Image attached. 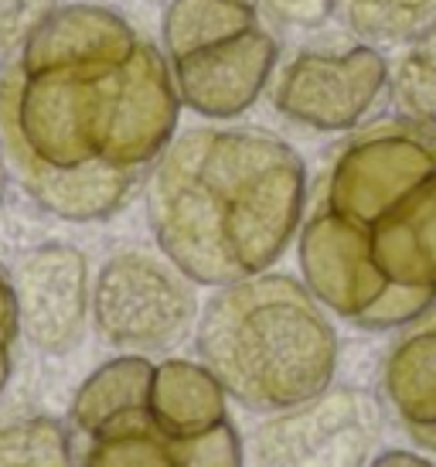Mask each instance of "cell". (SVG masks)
Listing matches in <instances>:
<instances>
[{
  "instance_id": "obj_1",
  "label": "cell",
  "mask_w": 436,
  "mask_h": 467,
  "mask_svg": "<svg viewBox=\"0 0 436 467\" xmlns=\"http://www.w3.org/2000/svg\"><path fill=\"white\" fill-rule=\"evenodd\" d=\"M178 119L161 45L99 4L55 7L0 66V154L58 219L116 215L178 137Z\"/></svg>"
},
{
  "instance_id": "obj_2",
  "label": "cell",
  "mask_w": 436,
  "mask_h": 467,
  "mask_svg": "<svg viewBox=\"0 0 436 467\" xmlns=\"http://www.w3.org/2000/svg\"><path fill=\"white\" fill-rule=\"evenodd\" d=\"M300 280L327 314L396 331L436 304V140L399 117L334 143L307 188Z\"/></svg>"
},
{
  "instance_id": "obj_3",
  "label": "cell",
  "mask_w": 436,
  "mask_h": 467,
  "mask_svg": "<svg viewBox=\"0 0 436 467\" xmlns=\"http://www.w3.org/2000/svg\"><path fill=\"white\" fill-rule=\"evenodd\" d=\"M307 188L304 157L276 133L243 123L178 133L143 184L161 256L212 290L283 260L300 233Z\"/></svg>"
},
{
  "instance_id": "obj_4",
  "label": "cell",
  "mask_w": 436,
  "mask_h": 467,
  "mask_svg": "<svg viewBox=\"0 0 436 467\" xmlns=\"http://www.w3.org/2000/svg\"><path fill=\"white\" fill-rule=\"evenodd\" d=\"M82 467H245L229 396L202 362L119 355L72 400Z\"/></svg>"
},
{
  "instance_id": "obj_5",
  "label": "cell",
  "mask_w": 436,
  "mask_h": 467,
  "mask_svg": "<svg viewBox=\"0 0 436 467\" xmlns=\"http://www.w3.org/2000/svg\"><path fill=\"white\" fill-rule=\"evenodd\" d=\"M194 351L235 406L266 416L334 386L341 345L310 286L266 270L205 300Z\"/></svg>"
},
{
  "instance_id": "obj_6",
  "label": "cell",
  "mask_w": 436,
  "mask_h": 467,
  "mask_svg": "<svg viewBox=\"0 0 436 467\" xmlns=\"http://www.w3.org/2000/svg\"><path fill=\"white\" fill-rule=\"evenodd\" d=\"M161 52L178 103L208 123H232L270 92L283 41L256 0H167Z\"/></svg>"
},
{
  "instance_id": "obj_7",
  "label": "cell",
  "mask_w": 436,
  "mask_h": 467,
  "mask_svg": "<svg viewBox=\"0 0 436 467\" xmlns=\"http://www.w3.org/2000/svg\"><path fill=\"white\" fill-rule=\"evenodd\" d=\"M194 284L167 260L143 249L116 253L92 286V325L123 355L178 348L198 325Z\"/></svg>"
},
{
  "instance_id": "obj_8",
  "label": "cell",
  "mask_w": 436,
  "mask_h": 467,
  "mask_svg": "<svg viewBox=\"0 0 436 467\" xmlns=\"http://www.w3.org/2000/svg\"><path fill=\"white\" fill-rule=\"evenodd\" d=\"M392 62L372 41L307 45L283 58L270 82V106L310 133H351L365 127L389 96Z\"/></svg>"
},
{
  "instance_id": "obj_9",
  "label": "cell",
  "mask_w": 436,
  "mask_h": 467,
  "mask_svg": "<svg viewBox=\"0 0 436 467\" xmlns=\"http://www.w3.org/2000/svg\"><path fill=\"white\" fill-rule=\"evenodd\" d=\"M382 402L355 386L266 413L249 437L253 467H369L382 437Z\"/></svg>"
},
{
  "instance_id": "obj_10",
  "label": "cell",
  "mask_w": 436,
  "mask_h": 467,
  "mask_svg": "<svg viewBox=\"0 0 436 467\" xmlns=\"http://www.w3.org/2000/svg\"><path fill=\"white\" fill-rule=\"evenodd\" d=\"M17 321L38 351L65 355L86 335L92 314L89 266L76 246H41L14 270Z\"/></svg>"
},
{
  "instance_id": "obj_11",
  "label": "cell",
  "mask_w": 436,
  "mask_h": 467,
  "mask_svg": "<svg viewBox=\"0 0 436 467\" xmlns=\"http://www.w3.org/2000/svg\"><path fill=\"white\" fill-rule=\"evenodd\" d=\"M379 402L399 433L436 454V304L396 327L379 365Z\"/></svg>"
},
{
  "instance_id": "obj_12",
  "label": "cell",
  "mask_w": 436,
  "mask_h": 467,
  "mask_svg": "<svg viewBox=\"0 0 436 467\" xmlns=\"http://www.w3.org/2000/svg\"><path fill=\"white\" fill-rule=\"evenodd\" d=\"M389 99L399 119L436 140V21L402 41L389 68Z\"/></svg>"
},
{
  "instance_id": "obj_13",
  "label": "cell",
  "mask_w": 436,
  "mask_h": 467,
  "mask_svg": "<svg viewBox=\"0 0 436 467\" xmlns=\"http://www.w3.org/2000/svg\"><path fill=\"white\" fill-rule=\"evenodd\" d=\"M337 17L361 41L402 45L423 25L436 21V0H337Z\"/></svg>"
},
{
  "instance_id": "obj_14",
  "label": "cell",
  "mask_w": 436,
  "mask_h": 467,
  "mask_svg": "<svg viewBox=\"0 0 436 467\" xmlns=\"http://www.w3.org/2000/svg\"><path fill=\"white\" fill-rule=\"evenodd\" d=\"M0 467H72V437L52 416L0 427Z\"/></svg>"
},
{
  "instance_id": "obj_15",
  "label": "cell",
  "mask_w": 436,
  "mask_h": 467,
  "mask_svg": "<svg viewBox=\"0 0 436 467\" xmlns=\"http://www.w3.org/2000/svg\"><path fill=\"white\" fill-rule=\"evenodd\" d=\"M55 7L58 0H0V66Z\"/></svg>"
},
{
  "instance_id": "obj_16",
  "label": "cell",
  "mask_w": 436,
  "mask_h": 467,
  "mask_svg": "<svg viewBox=\"0 0 436 467\" xmlns=\"http://www.w3.org/2000/svg\"><path fill=\"white\" fill-rule=\"evenodd\" d=\"M276 31H317L337 14V0H256Z\"/></svg>"
},
{
  "instance_id": "obj_17",
  "label": "cell",
  "mask_w": 436,
  "mask_h": 467,
  "mask_svg": "<svg viewBox=\"0 0 436 467\" xmlns=\"http://www.w3.org/2000/svg\"><path fill=\"white\" fill-rule=\"evenodd\" d=\"M21 335V321H17V300H14V284L11 276L0 266V389L11 379V362H14V341Z\"/></svg>"
},
{
  "instance_id": "obj_18",
  "label": "cell",
  "mask_w": 436,
  "mask_h": 467,
  "mask_svg": "<svg viewBox=\"0 0 436 467\" xmlns=\"http://www.w3.org/2000/svg\"><path fill=\"white\" fill-rule=\"evenodd\" d=\"M369 467H436V461L416 454V451H402V447H392V451H382L369 461Z\"/></svg>"
},
{
  "instance_id": "obj_19",
  "label": "cell",
  "mask_w": 436,
  "mask_h": 467,
  "mask_svg": "<svg viewBox=\"0 0 436 467\" xmlns=\"http://www.w3.org/2000/svg\"><path fill=\"white\" fill-rule=\"evenodd\" d=\"M0 195H4V161H0Z\"/></svg>"
}]
</instances>
